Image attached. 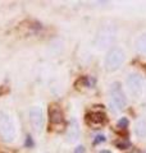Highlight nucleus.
<instances>
[{
	"instance_id": "f257e3e1",
	"label": "nucleus",
	"mask_w": 146,
	"mask_h": 153,
	"mask_svg": "<svg viewBox=\"0 0 146 153\" xmlns=\"http://www.w3.org/2000/svg\"><path fill=\"white\" fill-rule=\"evenodd\" d=\"M110 108L113 111H122L127 106V97L123 92V88L119 82H114L110 85Z\"/></svg>"
},
{
	"instance_id": "f03ea898",
	"label": "nucleus",
	"mask_w": 146,
	"mask_h": 153,
	"mask_svg": "<svg viewBox=\"0 0 146 153\" xmlns=\"http://www.w3.org/2000/svg\"><path fill=\"white\" fill-rule=\"evenodd\" d=\"M16 125L12 117L5 112H0V137L4 142H12L16 138Z\"/></svg>"
},
{
	"instance_id": "7ed1b4c3",
	"label": "nucleus",
	"mask_w": 146,
	"mask_h": 153,
	"mask_svg": "<svg viewBox=\"0 0 146 153\" xmlns=\"http://www.w3.org/2000/svg\"><path fill=\"white\" fill-rule=\"evenodd\" d=\"M124 61V52L119 47L109 50L108 55L105 57V66L108 70H117Z\"/></svg>"
},
{
	"instance_id": "20e7f679",
	"label": "nucleus",
	"mask_w": 146,
	"mask_h": 153,
	"mask_svg": "<svg viewBox=\"0 0 146 153\" xmlns=\"http://www.w3.org/2000/svg\"><path fill=\"white\" fill-rule=\"evenodd\" d=\"M49 121L50 125L56 130H63L65 128V120H64V115H63L62 108L58 105H51L49 107Z\"/></svg>"
},
{
	"instance_id": "39448f33",
	"label": "nucleus",
	"mask_w": 146,
	"mask_h": 153,
	"mask_svg": "<svg viewBox=\"0 0 146 153\" xmlns=\"http://www.w3.org/2000/svg\"><path fill=\"white\" fill-rule=\"evenodd\" d=\"M114 38H115L114 28L106 26L104 28H101L100 32L97 33L96 42H97V45H99L100 49H105V47H108V46H110L111 44H113Z\"/></svg>"
},
{
	"instance_id": "423d86ee",
	"label": "nucleus",
	"mask_w": 146,
	"mask_h": 153,
	"mask_svg": "<svg viewBox=\"0 0 146 153\" xmlns=\"http://www.w3.org/2000/svg\"><path fill=\"white\" fill-rule=\"evenodd\" d=\"M44 112L40 106H33L30 110V123L36 131H41L44 128Z\"/></svg>"
},
{
	"instance_id": "0eeeda50",
	"label": "nucleus",
	"mask_w": 146,
	"mask_h": 153,
	"mask_svg": "<svg viewBox=\"0 0 146 153\" xmlns=\"http://www.w3.org/2000/svg\"><path fill=\"white\" fill-rule=\"evenodd\" d=\"M127 85H128V91L133 97H138L142 91V79L138 74H129L127 78Z\"/></svg>"
},
{
	"instance_id": "6e6552de",
	"label": "nucleus",
	"mask_w": 146,
	"mask_h": 153,
	"mask_svg": "<svg viewBox=\"0 0 146 153\" xmlns=\"http://www.w3.org/2000/svg\"><path fill=\"white\" fill-rule=\"evenodd\" d=\"M80 135H81V130H80L78 123H77L75 119H72L69 125H68V129H67V140H68V143H76L80 139Z\"/></svg>"
},
{
	"instance_id": "1a4fd4ad",
	"label": "nucleus",
	"mask_w": 146,
	"mask_h": 153,
	"mask_svg": "<svg viewBox=\"0 0 146 153\" xmlns=\"http://www.w3.org/2000/svg\"><path fill=\"white\" fill-rule=\"evenodd\" d=\"M86 120L94 126L104 125L106 123V115L103 111H91L86 115Z\"/></svg>"
},
{
	"instance_id": "9d476101",
	"label": "nucleus",
	"mask_w": 146,
	"mask_h": 153,
	"mask_svg": "<svg viewBox=\"0 0 146 153\" xmlns=\"http://www.w3.org/2000/svg\"><path fill=\"white\" fill-rule=\"evenodd\" d=\"M26 28V35H35L41 30V25L37 22H27L26 26H22Z\"/></svg>"
},
{
	"instance_id": "9b49d317",
	"label": "nucleus",
	"mask_w": 146,
	"mask_h": 153,
	"mask_svg": "<svg viewBox=\"0 0 146 153\" xmlns=\"http://www.w3.org/2000/svg\"><path fill=\"white\" fill-rule=\"evenodd\" d=\"M135 133L137 134L140 138L146 137V121L145 120H138L135 125Z\"/></svg>"
},
{
	"instance_id": "f8f14e48",
	"label": "nucleus",
	"mask_w": 146,
	"mask_h": 153,
	"mask_svg": "<svg viewBox=\"0 0 146 153\" xmlns=\"http://www.w3.org/2000/svg\"><path fill=\"white\" fill-rule=\"evenodd\" d=\"M136 47H137V51L140 54L146 55V35H142L138 37L137 42H136Z\"/></svg>"
},
{
	"instance_id": "ddd939ff",
	"label": "nucleus",
	"mask_w": 146,
	"mask_h": 153,
	"mask_svg": "<svg viewBox=\"0 0 146 153\" xmlns=\"http://www.w3.org/2000/svg\"><path fill=\"white\" fill-rule=\"evenodd\" d=\"M78 85V87H89L90 85V79L89 76H81V78L76 82V87Z\"/></svg>"
},
{
	"instance_id": "4468645a",
	"label": "nucleus",
	"mask_w": 146,
	"mask_h": 153,
	"mask_svg": "<svg viewBox=\"0 0 146 153\" xmlns=\"http://www.w3.org/2000/svg\"><path fill=\"white\" fill-rule=\"evenodd\" d=\"M114 144H115V147H118L119 149H127V148L131 147V143L128 140H117Z\"/></svg>"
},
{
	"instance_id": "2eb2a0df",
	"label": "nucleus",
	"mask_w": 146,
	"mask_h": 153,
	"mask_svg": "<svg viewBox=\"0 0 146 153\" xmlns=\"http://www.w3.org/2000/svg\"><path fill=\"white\" fill-rule=\"evenodd\" d=\"M117 126H118L119 129H127L128 128V119L127 117H120L118 120Z\"/></svg>"
},
{
	"instance_id": "dca6fc26",
	"label": "nucleus",
	"mask_w": 146,
	"mask_h": 153,
	"mask_svg": "<svg viewBox=\"0 0 146 153\" xmlns=\"http://www.w3.org/2000/svg\"><path fill=\"white\" fill-rule=\"evenodd\" d=\"M103 142H105V137L104 135H97V137H95L94 144H99V143H103Z\"/></svg>"
},
{
	"instance_id": "f3484780",
	"label": "nucleus",
	"mask_w": 146,
	"mask_h": 153,
	"mask_svg": "<svg viewBox=\"0 0 146 153\" xmlns=\"http://www.w3.org/2000/svg\"><path fill=\"white\" fill-rule=\"evenodd\" d=\"M75 153H85V147L84 146H78L75 149Z\"/></svg>"
},
{
	"instance_id": "a211bd4d",
	"label": "nucleus",
	"mask_w": 146,
	"mask_h": 153,
	"mask_svg": "<svg viewBox=\"0 0 146 153\" xmlns=\"http://www.w3.org/2000/svg\"><path fill=\"white\" fill-rule=\"evenodd\" d=\"M32 146V139L31 137H27V143H26V147H31Z\"/></svg>"
},
{
	"instance_id": "6ab92c4d",
	"label": "nucleus",
	"mask_w": 146,
	"mask_h": 153,
	"mask_svg": "<svg viewBox=\"0 0 146 153\" xmlns=\"http://www.w3.org/2000/svg\"><path fill=\"white\" fill-rule=\"evenodd\" d=\"M100 153H111V152H109V151H101Z\"/></svg>"
},
{
	"instance_id": "aec40b11",
	"label": "nucleus",
	"mask_w": 146,
	"mask_h": 153,
	"mask_svg": "<svg viewBox=\"0 0 146 153\" xmlns=\"http://www.w3.org/2000/svg\"><path fill=\"white\" fill-rule=\"evenodd\" d=\"M0 153H7V152H0Z\"/></svg>"
}]
</instances>
